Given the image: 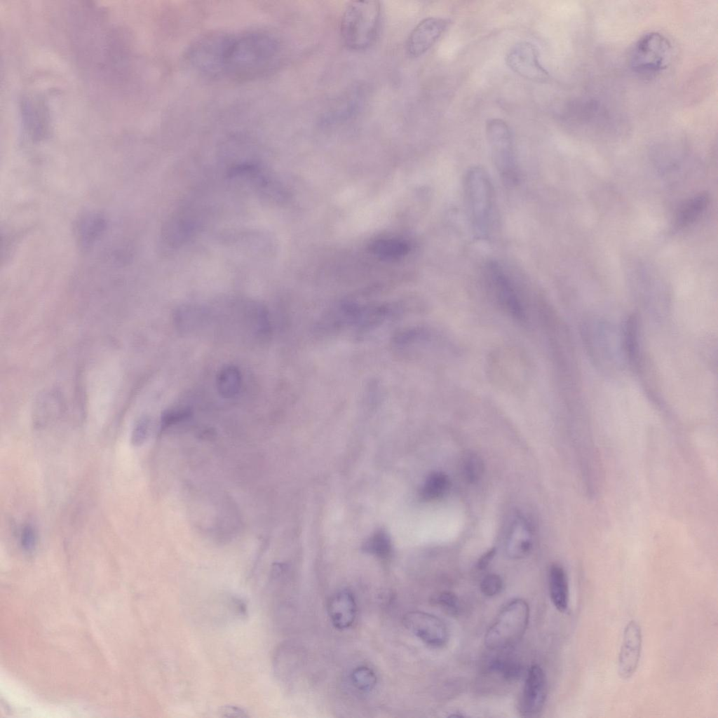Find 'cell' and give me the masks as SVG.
Listing matches in <instances>:
<instances>
[{
	"mask_svg": "<svg viewBox=\"0 0 718 718\" xmlns=\"http://www.w3.org/2000/svg\"><path fill=\"white\" fill-rule=\"evenodd\" d=\"M279 38L263 29L205 34L189 48V64L200 74L231 81L262 77L277 69L283 59Z\"/></svg>",
	"mask_w": 718,
	"mask_h": 718,
	"instance_id": "1",
	"label": "cell"
},
{
	"mask_svg": "<svg viewBox=\"0 0 718 718\" xmlns=\"http://www.w3.org/2000/svg\"><path fill=\"white\" fill-rule=\"evenodd\" d=\"M464 196L469 221L475 237L488 238L494 210V189L487 172L473 166L464 179Z\"/></svg>",
	"mask_w": 718,
	"mask_h": 718,
	"instance_id": "2",
	"label": "cell"
},
{
	"mask_svg": "<svg viewBox=\"0 0 718 718\" xmlns=\"http://www.w3.org/2000/svg\"><path fill=\"white\" fill-rule=\"evenodd\" d=\"M380 20L381 6L379 1H355L348 3L340 25L345 45L355 50L370 47L377 38Z\"/></svg>",
	"mask_w": 718,
	"mask_h": 718,
	"instance_id": "3",
	"label": "cell"
},
{
	"mask_svg": "<svg viewBox=\"0 0 718 718\" xmlns=\"http://www.w3.org/2000/svg\"><path fill=\"white\" fill-rule=\"evenodd\" d=\"M529 620V607L522 599H514L501 610L485 636V644L493 651H502L517 643L524 635Z\"/></svg>",
	"mask_w": 718,
	"mask_h": 718,
	"instance_id": "4",
	"label": "cell"
},
{
	"mask_svg": "<svg viewBox=\"0 0 718 718\" xmlns=\"http://www.w3.org/2000/svg\"><path fill=\"white\" fill-rule=\"evenodd\" d=\"M671 53V43L665 36L656 32H649L634 45L630 64L632 69L641 76H653L667 67Z\"/></svg>",
	"mask_w": 718,
	"mask_h": 718,
	"instance_id": "5",
	"label": "cell"
},
{
	"mask_svg": "<svg viewBox=\"0 0 718 718\" xmlns=\"http://www.w3.org/2000/svg\"><path fill=\"white\" fill-rule=\"evenodd\" d=\"M486 134L492 158L500 177L506 184H515L518 180V170L509 126L501 119H490L487 123Z\"/></svg>",
	"mask_w": 718,
	"mask_h": 718,
	"instance_id": "6",
	"label": "cell"
},
{
	"mask_svg": "<svg viewBox=\"0 0 718 718\" xmlns=\"http://www.w3.org/2000/svg\"><path fill=\"white\" fill-rule=\"evenodd\" d=\"M405 628L426 645L439 648L449 639L448 629L436 616L421 611L407 613L403 618Z\"/></svg>",
	"mask_w": 718,
	"mask_h": 718,
	"instance_id": "7",
	"label": "cell"
},
{
	"mask_svg": "<svg viewBox=\"0 0 718 718\" xmlns=\"http://www.w3.org/2000/svg\"><path fill=\"white\" fill-rule=\"evenodd\" d=\"M538 50L531 43L522 41L513 46L506 55L509 68L522 77L536 82L548 79V72L539 62Z\"/></svg>",
	"mask_w": 718,
	"mask_h": 718,
	"instance_id": "8",
	"label": "cell"
},
{
	"mask_svg": "<svg viewBox=\"0 0 718 718\" xmlns=\"http://www.w3.org/2000/svg\"><path fill=\"white\" fill-rule=\"evenodd\" d=\"M485 276L489 287L499 304L517 319L524 318V312L512 281L496 262L485 266Z\"/></svg>",
	"mask_w": 718,
	"mask_h": 718,
	"instance_id": "9",
	"label": "cell"
},
{
	"mask_svg": "<svg viewBox=\"0 0 718 718\" xmlns=\"http://www.w3.org/2000/svg\"><path fill=\"white\" fill-rule=\"evenodd\" d=\"M547 697V679L543 668L532 665L528 670L519 703V710L524 717L539 713Z\"/></svg>",
	"mask_w": 718,
	"mask_h": 718,
	"instance_id": "10",
	"label": "cell"
},
{
	"mask_svg": "<svg viewBox=\"0 0 718 718\" xmlns=\"http://www.w3.org/2000/svg\"><path fill=\"white\" fill-rule=\"evenodd\" d=\"M642 647L641 626L637 621L630 620L625 626L618 654V671L622 679H629L636 672L640 661Z\"/></svg>",
	"mask_w": 718,
	"mask_h": 718,
	"instance_id": "11",
	"label": "cell"
},
{
	"mask_svg": "<svg viewBox=\"0 0 718 718\" xmlns=\"http://www.w3.org/2000/svg\"><path fill=\"white\" fill-rule=\"evenodd\" d=\"M449 25L440 18H427L411 32L406 43L409 55L419 57L427 52L439 39Z\"/></svg>",
	"mask_w": 718,
	"mask_h": 718,
	"instance_id": "12",
	"label": "cell"
},
{
	"mask_svg": "<svg viewBox=\"0 0 718 718\" xmlns=\"http://www.w3.org/2000/svg\"><path fill=\"white\" fill-rule=\"evenodd\" d=\"M327 613L334 627L346 630L354 623L357 604L353 593L346 589L334 593L328 601Z\"/></svg>",
	"mask_w": 718,
	"mask_h": 718,
	"instance_id": "13",
	"label": "cell"
},
{
	"mask_svg": "<svg viewBox=\"0 0 718 718\" xmlns=\"http://www.w3.org/2000/svg\"><path fill=\"white\" fill-rule=\"evenodd\" d=\"M532 531L529 523L522 517L514 520L506 541V551L513 559L524 557L533 546Z\"/></svg>",
	"mask_w": 718,
	"mask_h": 718,
	"instance_id": "14",
	"label": "cell"
},
{
	"mask_svg": "<svg viewBox=\"0 0 718 718\" xmlns=\"http://www.w3.org/2000/svg\"><path fill=\"white\" fill-rule=\"evenodd\" d=\"M548 588L554 607L560 612H565L569 602V582L565 570L559 564H552L549 569Z\"/></svg>",
	"mask_w": 718,
	"mask_h": 718,
	"instance_id": "15",
	"label": "cell"
},
{
	"mask_svg": "<svg viewBox=\"0 0 718 718\" xmlns=\"http://www.w3.org/2000/svg\"><path fill=\"white\" fill-rule=\"evenodd\" d=\"M708 204L706 194H698L686 201L679 208L675 225L677 228H684L693 223L705 211Z\"/></svg>",
	"mask_w": 718,
	"mask_h": 718,
	"instance_id": "16",
	"label": "cell"
},
{
	"mask_svg": "<svg viewBox=\"0 0 718 718\" xmlns=\"http://www.w3.org/2000/svg\"><path fill=\"white\" fill-rule=\"evenodd\" d=\"M488 668L507 681L518 679L523 671L521 663L508 654H499L494 657L489 662Z\"/></svg>",
	"mask_w": 718,
	"mask_h": 718,
	"instance_id": "17",
	"label": "cell"
},
{
	"mask_svg": "<svg viewBox=\"0 0 718 718\" xmlns=\"http://www.w3.org/2000/svg\"><path fill=\"white\" fill-rule=\"evenodd\" d=\"M450 487L448 476L440 471L431 473L426 478L421 489L422 496L428 500L442 496Z\"/></svg>",
	"mask_w": 718,
	"mask_h": 718,
	"instance_id": "18",
	"label": "cell"
},
{
	"mask_svg": "<svg viewBox=\"0 0 718 718\" xmlns=\"http://www.w3.org/2000/svg\"><path fill=\"white\" fill-rule=\"evenodd\" d=\"M371 250L383 258H399L407 253L408 245L395 239H382L374 241L370 245Z\"/></svg>",
	"mask_w": 718,
	"mask_h": 718,
	"instance_id": "19",
	"label": "cell"
},
{
	"mask_svg": "<svg viewBox=\"0 0 718 718\" xmlns=\"http://www.w3.org/2000/svg\"><path fill=\"white\" fill-rule=\"evenodd\" d=\"M241 377L238 370L226 367L221 371L217 386L219 392L226 397L233 396L239 390Z\"/></svg>",
	"mask_w": 718,
	"mask_h": 718,
	"instance_id": "20",
	"label": "cell"
},
{
	"mask_svg": "<svg viewBox=\"0 0 718 718\" xmlns=\"http://www.w3.org/2000/svg\"><path fill=\"white\" fill-rule=\"evenodd\" d=\"M351 679L353 686L363 692H369L376 686L377 678L369 667L360 665L353 670Z\"/></svg>",
	"mask_w": 718,
	"mask_h": 718,
	"instance_id": "21",
	"label": "cell"
},
{
	"mask_svg": "<svg viewBox=\"0 0 718 718\" xmlns=\"http://www.w3.org/2000/svg\"><path fill=\"white\" fill-rule=\"evenodd\" d=\"M364 549L379 558H386L391 553V541L384 532L378 531L365 543Z\"/></svg>",
	"mask_w": 718,
	"mask_h": 718,
	"instance_id": "22",
	"label": "cell"
},
{
	"mask_svg": "<svg viewBox=\"0 0 718 718\" xmlns=\"http://www.w3.org/2000/svg\"><path fill=\"white\" fill-rule=\"evenodd\" d=\"M104 219L97 215L86 217L82 221L80 236L83 243L90 244L102 232L104 228Z\"/></svg>",
	"mask_w": 718,
	"mask_h": 718,
	"instance_id": "23",
	"label": "cell"
},
{
	"mask_svg": "<svg viewBox=\"0 0 718 718\" xmlns=\"http://www.w3.org/2000/svg\"><path fill=\"white\" fill-rule=\"evenodd\" d=\"M462 470L466 480L470 483H475L483 474V461L477 454L469 453L463 459Z\"/></svg>",
	"mask_w": 718,
	"mask_h": 718,
	"instance_id": "24",
	"label": "cell"
},
{
	"mask_svg": "<svg viewBox=\"0 0 718 718\" xmlns=\"http://www.w3.org/2000/svg\"><path fill=\"white\" fill-rule=\"evenodd\" d=\"M432 602L444 610L451 613L456 614L459 609V601L457 596L451 591H442L435 595Z\"/></svg>",
	"mask_w": 718,
	"mask_h": 718,
	"instance_id": "25",
	"label": "cell"
},
{
	"mask_svg": "<svg viewBox=\"0 0 718 718\" xmlns=\"http://www.w3.org/2000/svg\"><path fill=\"white\" fill-rule=\"evenodd\" d=\"M503 586L501 577L496 574L486 575L480 582V588L482 594L487 597H494L499 594Z\"/></svg>",
	"mask_w": 718,
	"mask_h": 718,
	"instance_id": "26",
	"label": "cell"
},
{
	"mask_svg": "<svg viewBox=\"0 0 718 718\" xmlns=\"http://www.w3.org/2000/svg\"><path fill=\"white\" fill-rule=\"evenodd\" d=\"M150 422L147 418L141 419L135 425L131 435V442L135 446L141 445L149 433Z\"/></svg>",
	"mask_w": 718,
	"mask_h": 718,
	"instance_id": "27",
	"label": "cell"
},
{
	"mask_svg": "<svg viewBox=\"0 0 718 718\" xmlns=\"http://www.w3.org/2000/svg\"><path fill=\"white\" fill-rule=\"evenodd\" d=\"M37 536L34 527L27 524L24 526L20 534V545L26 552L32 551L36 545Z\"/></svg>",
	"mask_w": 718,
	"mask_h": 718,
	"instance_id": "28",
	"label": "cell"
},
{
	"mask_svg": "<svg viewBox=\"0 0 718 718\" xmlns=\"http://www.w3.org/2000/svg\"><path fill=\"white\" fill-rule=\"evenodd\" d=\"M219 713L221 717L230 718H247L249 717L247 712L243 708L234 705H226L219 709Z\"/></svg>",
	"mask_w": 718,
	"mask_h": 718,
	"instance_id": "29",
	"label": "cell"
},
{
	"mask_svg": "<svg viewBox=\"0 0 718 718\" xmlns=\"http://www.w3.org/2000/svg\"><path fill=\"white\" fill-rule=\"evenodd\" d=\"M496 554V548H492L486 551L478 560L477 567L480 570L485 569L493 560Z\"/></svg>",
	"mask_w": 718,
	"mask_h": 718,
	"instance_id": "30",
	"label": "cell"
}]
</instances>
